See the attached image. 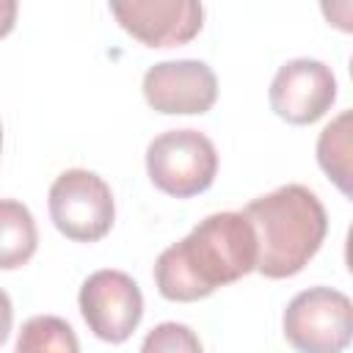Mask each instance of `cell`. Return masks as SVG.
I'll return each instance as SVG.
<instances>
[{"label":"cell","mask_w":353,"mask_h":353,"mask_svg":"<svg viewBox=\"0 0 353 353\" xmlns=\"http://www.w3.org/2000/svg\"><path fill=\"white\" fill-rule=\"evenodd\" d=\"M256 270V234L243 212L207 215L188 237L154 262V284L165 301L190 303Z\"/></svg>","instance_id":"obj_1"},{"label":"cell","mask_w":353,"mask_h":353,"mask_svg":"<svg viewBox=\"0 0 353 353\" xmlns=\"http://www.w3.org/2000/svg\"><path fill=\"white\" fill-rule=\"evenodd\" d=\"M243 215L256 234V273L265 279L301 273L328 234L323 201L298 182L248 201Z\"/></svg>","instance_id":"obj_2"},{"label":"cell","mask_w":353,"mask_h":353,"mask_svg":"<svg viewBox=\"0 0 353 353\" xmlns=\"http://www.w3.org/2000/svg\"><path fill=\"white\" fill-rule=\"evenodd\" d=\"M152 185L174 199L204 193L218 174L215 143L199 130H168L146 146Z\"/></svg>","instance_id":"obj_3"},{"label":"cell","mask_w":353,"mask_h":353,"mask_svg":"<svg viewBox=\"0 0 353 353\" xmlns=\"http://www.w3.org/2000/svg\"><path fill=\"white\" fill-rule=\"evenodd\" d=\"M281 328L298 353H342L353 334V303L334 287H309L287 303Z\"/></svg>","instance_id":"obj_4"},{"label":"cell","mask_w":353,"mask_h":353,"mask_svg":"<svg viewBox=\"0 0 353 353\" xmlns=\"http://www.w3.org/2000/svg\"><path fill=\"white\" fill-rule=\"evenodd\" d=\"M50 218L55 229L74 243L102 240L116 218V204L108 182L85 168H69L50 185Z\"/></svg>","instance_id":"obj_5"},{"label":"cell","mask_w":353,"mask_h":353,"mask_svg":"<svg viewBox=\"0 0 353 353\" xmlns=\"http://www.w3.org/2000/svg\"><path fill=\"white\" fill-rule=\"evenodd\" d=\"M80 314L88 331L110 345H121L132 336L143 317V295L132 276L124 270H97L80 287Z\"/></svg>","instance_id":"obj_6"},{"label":"cell","mask_w":353,"mask_h":353,"mask_svg":"<svg viewBox=\"0 0 353 353\" xmlns=\"http://www.w3.org/2000/svg\"><path fill=\"white\" fill-rule=\"evenodd\" d=\"M270 108L287 124H314L336 102L331 66L314 58H292L270 80Z\"/></svg>","instance_id":"obj_7"},{"label":"cell","mask_w":353,"mask_h":353,"mask_svg":"<svg viewBox=\"0 0 353 353\" xmlns=\"http://www.w3.org/2000/svg\"><path fill=\"white\" fill-rule=\"evenodd\" d=\"M143 99L165 116L207 113L218 99V77L204 61H160L143 74Z\"/></svg>","instance_id":"obj_8"},{"label":"cell","mask_w":353,"mask_h":353,"mask_svg":"<svg viewBox=\"0 0 353 353\" xmlns=\"http://www.w3.org/2000/svg\"><path fill=\"white\" fill-rule=\"evenodd\" d=\"M110 14L146 47L188 44L204 25V6L196 0H113Z\"/></svg>","instance_id":"obj_9"},{"label":"cell","mask_w":353,"mask_h":353,"mask_svg":"<svg viewBox=\"0 0 353 353\" xmlns=\"http://www.w3.org/2000/svg\"><path fill=\"white\" fill-rule=\"evenodd\" d=\"M39 245V232L30 210L22 201L0 199V270H17L30 262Z\"/></svg>","instance_id":"obj_10"},{"label":"cell","mask_w":353,"mask_h":353,"mask_svg":"<svg viewBox=\"0 0 353 353\" xmlns=\"http://www.w3.org/2000/svg\"><path fill=\"white\" fill-rule=\"evenodd\" d=\"M350 121L353 113L342 110L317 138V163L345 196H350Z\"/></svg>","instance_id":"obj_11"},{"label":"cell","mask_w":353,"mask_h":353,"mask_svg":"<svg viewBox=\"0 0 353 353\" xmlns=\"http://www.w3.org/2000/svg\"><path fill=\"white\" fill-rule=\"evenodd\" d=\"M14 353H80V342L66 320L36 314L22 325Z\"/></svg>","instance_id":"obj_12"},{"label":"cell","mask_w":353,"mask_h":353,"mask_svg":"<svg viewBox=\"0 0 353 353\" xmlns=\"http://www.w3.org/2000/svg\"><path fill=\"white\" fill-rule=\"evenodd\" d=\"M141 353H204V350H201V342L190 325L160 323L143 336Z\"/></svg>","instance_id":"obj_13"},{"label":"cell","mask_w":353,"mask_h":353,"mask_svg":"<svg viewBox=\"0 0 353 353\" xmlns=\"http://www.w3.org/2000/svg\"><path fill=\"white\" fill-rule=\"evenodd\" d=\"M11 323H14V306L6 290H0V345L8 339L11 334Z\"/></svg>","instance_id":"obj_14"},{"label":"cell","mask_w":353,"mask_h":353,"mask_svg":"<svg viewBox=\"0 0 353 353\" xmlns=\"http://www.w3.org/2000/svg\"><path fill=\"white\" fill-rule=\"evenodd\" d=\"M14 22H17V3L0 0V39L14 30Z\"/></svg>","instance_id":"obj_15"},{"label":"cell","mask_w":353,"mask_h":353,"mask_svg":"<svg viewBox=\"0 0 353 353\" xmlns=\"http://www.w3.org/2000/svg\"><path fill=\"white\" fill-rule=\"evenodd\" d=\"M0 146H3V127H0Z\"/></svg>","instance_id":"obj_16"}]
</instances>
